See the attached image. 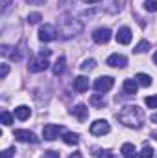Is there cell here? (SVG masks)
Segmentation results:
<instances>
[{
    "mask_svg": "<svg viewBox=\"0 0 157 158\" xmlns=\"http://www.w3.org/2000/svg\"><path fill=\"white\" fill-rule=\"evenodd\" d=\"M120 123H124L126 127H133V129H141L144 123V110L137 105H126L120 112L117 114Z\"/></svg>",
    "mask_w": 157,
    "mask_h": 158,
    "instance_id": "6da1fadb",
    "label": "cell"
},
{
    "mask_svg": "<svg viewBox=\"0 0 157 158\" xmlns=\"http://www.w3.org/2000/svg\"><path fill=\"white\" fill-rule=\"evenodd\" d=\"M81 30H83V24L78 22V20H74V19H65L63 24L59 26V33L63 35V39L76 37L78 33H81Z\"/></svg>",
    "mask_w": 157,
    "mask_h": 158,
    "instance_id": "7a4b0ae2",
    "label": "cell"
},
{
    "mask_svg": "<svg viewBox=\"0 0 157 158\" xmlns=\"http://www.w3.org/2000/svg\"><path fill=\"white\" fill-rule=\"evenodd\" d=\"M113 85H115V79L111 77V76H102V77H98L94 81V90L98 92V94H104V92H109L111 88H113Z\"/></svg>",
    "mask_w": 157,
    "mask_h": 158,
    "instance_id": "3957f363",
    "label": "cell"
},
{
    "mask_svg": "<svg viewBox=\"0 0 157 158\" xmlns=\"http://www.w3.org/2000/svg\"><path fill=\"white\" fill-rule=\"evenodd\" d=\"M63 132V127L61 125H54V123H48L43 127V138L48 140V142H54L56 138H59V134Z\"/></svg>",
    "mask_w": 157,
    "mask_h": 158,
    "instance_id": "277c9868",
    "label": "cell"
},
{
    "mask_svg": "<svg viewBox=\"0 0 157 158\" xmlns=\"http://www.w3.org/2000/svg\"><path fill=\"white\" fill-rule=\"evenodd\" d=\"M57 37V30L52 24H43L39 28V40L41 42H52Z\"/></svg>",
    "mask_w": 157,
    "mask_h": 158,
    "instance_id": "5b68a950",
    "label": "cell"
},
{
    "mask_svg": "<svg viewBox=\"0 0 157 158\" xmlns=\"http://www.w3.org/2000/svg\"><path fill=\"white\" fill-rule=\"evenodd\" d=\"M89 131H91V134H94V136H104V134H107V132L111 131V125H109L105 119H96L94 123H91Z\"/></svg>",
    "mask_w": 157,
    "mask_h": 158,
    "instance_id": "8992f818",
    "label": "cell"
},
{
    "mask_svg": "<svg viewBox=\"0 0 157 158\" xmlns=\"http://www.w3.org/2000/svg\"><path fill=\"white\" fill-rule=\"evenodd\" d=\"M48 59L46 57H43V55H37V57H34L32 61H30V64H28V70L30 72H43V70H46L48 68Z\"/></svg>",
    "mask_w": 157,
    "mask_h": 158,
    "instance_id": "52a82bcc",
    "label": "cell"
},
{
    "mask_svg": "<svg viewBox=\"0 0 157 158\" xmlns=\"http://www.w3.org/2000/svg\"><path fill=\"white\" fill-rule=\"evenodd\" d=\"M105 64L111 66V68H124V66L128 64V57L122 55V53H111V55L107 57Z\"/></svg>",
    "mask_w": 157,
    "mask_h": 158,
    "instance_id": "ba28073f",
    "label": "cell"
},
{
    "mask_svg": "<svg viewBox=\"0 0 157 158\" xmlns=\"http://www.w3.org/2000/svg\"><path fill=\"white\" fill-rule=\"evenodd\" d=\"M13 136L19 140V142H32V143H39V138L32 132V131H26V129H17L13 132Z\"/></svg>",
    "mask_w": 157,
    "mask_h": 158,
    "instance_id": "9c48e42d",
    "label": "cell"
},
{
    "mask_svg": "<svg viewBox=\"0 0 157 158\" xmlns=\"http://www.w3.org/2000/svg\"><path fill=\"white\" fill-rule=\"evenodd\" d=\"M92 40L96 44H107L111 40V30L109 28H98L94 33H92Z\"/></svg>",
    "mask_w": 157,
    "mask_h": 158,
    "instance_id": "30bf717a",
    "label": "cell"
},
{
    "mask_svg": "<svg viewBox=\"0 0 157 158\" xmlns=\"http://www.w3.org/2000/svg\"><path fill=\"white\" fill-rule=\"evenodd\" d=\"M115 39H117L118 44H129V42H131V30H129L128 26H122L117 31Z\"/></svg>",
    "mask_w": 157,
    "mask_h": 158,
    "instance_id": "8fae6325",
    "label": "cell"
},
{
    "mask_svg": "<svg viewBox=\"0 0 157 158\" xmlns=\"http://www.w3.org/2000/svg\"><path fill=\"white\" fill-rule=\"evenodd\" d=\"M70 112H72V114H74V116L79 119V121H85V119L89 118V109H87L83 103H78V105H76V107H74Z\"/></svg>",
    "mask_w": 157,
    "mask_h": 158,
    "instance_id": "7c38bea8",
    "label": "cell"
},
{
    "mask_svg": "<svg viewBox=\"0 0 157 158\" xmlns=\"http://www.w3.org/2000/svg\"><path fill=\"white\" fill-rule=\"evenodd\" d=\"M74 90L76 92H85V90H89V77H85V76H78V77H74Z\"/></svg>",
    "mask_w": 157,
    "mask_h": 158,
    "instance_id": "4fadbf2b",
    "label": "cell"
},
{
    "mask_svg": "<svg viewBox=\"0 0 157 158\" xmlns=\"http://www.w3.org/2000/svg\"><path fill=\"white\" fill-rule=\"evenodd\" d=\"M137 86H139V83H137L135 79H126V81H124V85H122L124 94H128V96L137 94Z\"/></svg>",
    "mask_w": 157,
    "mask_h": 158,
    "instance_id": "5bb4252c",
    "label": "cell"
},
{
    "mask_svg": "<svg viewBox=\"0 0 157 158\" xmlns=\"http://www.w3.org/2000/svg\"><path fill=\"white\" fill-rule=\"evenodd\" d=\"M120 153H122V156L124 158H137V149H135V145L133 143H124L122 145V149H120Z\"/></svg>",
    "mask_w": 157,
    "mask_h": 158,
    "instance_id": "9a60e30c",
    "label": "cell"
},
{
    "mask_svg": "<svg viewBox=\"0 0 157 158\" xmlns=\"http://www.w3.org/2000/svg\"><path fill=\"white\" fill-rule=\"evenodd\" d=\"M30 114H32V110H30V107H26V105H20V107L15 109V118L20 119V121L28 119L30 118Z\"/></svg>",
    "mask_w": 157,
    "mask_h": 158,
    "instance_id": "2e32d148",
    "label": "cell"
},
{
    "mask_svg": "<svg viewBox=\"0 0 157 158\" xmlns=\"http://www.w3.org/2000/svg\"><path fill=\"white\" fill-rule=\"evenodd\" d=\"M89 103L94 107V109H104L105 107V99H104V94H92Z\"/></svg>",
    "mask_w": 157,
    "mask_h": 158,
    "instance_id": "e0dca14e",
    "label": "cell"
},
{
    "mask_svg": "<svg viewBox=\"0 0 157 158\" xmlns=\"http://www.w3.org/2000/svg\"><path fill=\"white\" fill-rule=\"evenodd\" d=\"M65 57H57V61L54 63V68H52V72H54V76H61L63 72H65Z\"/></svg>",
    "mask_w": 157,
    "mask_h": 158,
    "instance_id": "ac0fdd59",
    "label": "cell"
},
{
    "mask_svg": "<svg viewBox=\"0 0 157 158\" xmlns=\"http://www.w3.org/2000/svg\"><path fill=\"white\" fill-rule=\"evenodd\" d=\"M78 140H79V136L76 132H65V134H63V142H65L67 145H76Z\"/></svg>",
    "mask_w": 157,
    "mask_h": 158,
    "instance_id": "d6986e66",
    "label": "cell"
},
{
    "mask_svg": "<svg viewBox=\"0 0 157 158\" xmlns=\"http://www.w3.org/2000/svg\"><path fill=\"white\" fill-rule=\"evenodd\" d=\"M135 81H137L141 86H150V85H152V77H150L148 74H142V72L135 76Z\"/></svg>",
    "mask_w": 157,
    "mask_h": 158,
    "instance_id": "ffe728a7",
    "label": "cell"
},
{
    "mask_svg": "<svg viewBox=\"0 0 157 158\" xmlns=\"http://www.w3.org/2000/svg\"><path fill=\"white\" fill-rule=\"evenodd\" d=\"M148 50H150V42H148L146 39L141 40V42L133 48V52H135V53H142V52H148Z\"/></svg>",
    "mask_w": 157,
    "mask_h": 158,
    "instance_id": "44dd1931",
    "label": "cell"
},
{
    "mask_svg": "<svg viewBox=\"0 0 157 158\" xmlns=\"http://www.w3.org/2000/svg\"><path fill=\"white\" fill-rule=\"evenodd\" d=\"M41 19H43V17H41V13L34 11V13H30V15H28V24H30V26H34V24H39Z\"/></svg>",
    "mask_w": 157,
    "mask_h": 158,
    "instance_id": "7402d4cb",
    "label": "cell"
},
{
    "mask_svg": "<svg viewBox=\"0 0 157 158\" xmlns=\"http://www.w3.org/2000/svg\"><path fill=\"white\" fill-rule=\"evenodd\" d=\"M139 158H154V149L150 145H144L142 151L139 153Z\"/></svg>",
    "mask_w": 157,
    "mask_h": 158,
    "instance_id": "603a6c76",
    "label": "cell"
},
{
    "mask_svg": "<svg viewBox=\"0 0 157 158\" xmlns=\"http://www.w3.org/2000/svg\"><path fill=\"white\" fill-rule=\"evenodd\" d=\"M94 66H96V61H94V59H85L83 64H81V70H83V72H89V70H92Z\"/></svg>",
    "mask_w": 157,
    "mask_h": 158,
    "instance_id": "cb8c5ba5",
    "label": "cell"
},
{
    "mask_svg": "<svg viewBox=\"0 0 157 158\" xmlns=\"http://www.w3.org/2000/svg\"><path fill=\"white\" fill-rule=\"evenodd\" d=\"M144 9L150 11V13H155L157 11V0H144Z\"/></svg>",
    "mask_w": 157,
    "mask_h": 158,
    "instance_id": "d4e9b609",
    "label": "cell"
},
{
    "mask_svg": "<svg viewBox=\"0 0 157 158\" xmlns=\"http://www.w3.org/2000/svg\"><path fill=\"white\" fill-rule=\"evenodd\" d=\"M0 118H2V123H4L6 127H9V125L13 123V118H11V114H9L7 110H2V114H0Z\"/></svg>",
    "mask_w": 157,
    "mask_h": 158,
    "instance_id": "484cf974",
    "label": "cell"
},
{
    "mask_svg": "<svg viewBox=\"0 0 157 158\" xmlns=\"http://www.w3.org/2000/svg\"><path fill=\"white\" fill-rule=\"evenodd\" d=\"M144 103H146L148 109H157V94L155 96H148V98L144 99Z\"/></svg>",
    "mask_w": 157,
    "mask_h": 158,
    "instance_id": "4316f807",
    "label": "cell"
},
{
    "mask_svg": "<svg viewBox=\"0 0 157 158\" xmlns=\"http://www.w3.org/2000/svg\"><path fill=\"white\" fill-rule=\"evenodd\" d=\"M111 7H109V11H120L122 9V6H124V0H111V4H109Z\"/></svg>",
    "mask_w": 157,
    "mask_h": 158,
    "instance_id": "83f0119b",
    "label": "cell"
},
{
    "mask_svg": "<svg viewBox=\"0 0 157 158\" xmlns=\"http://www.w3.org/2000/svg\"><path fill=\"white\" fill-rule=\"evenodd\" d=\"M92 151H94L92 155H94L96 158H111V156H109V153H107V151H102V149H98V147H94Z\"/></svg>",
    "mask_w": 157,
    "mask_h": 158,
    "instance_id": "f1b7e54d",
    "label": "cell"
},
{
    "mask_svg": "<svg viewBox=\"0 0 157 158\" xmlns=\"http://www.w3.org/2000/svg\"><path fill=\"white\" fill-rule=\"evenodd\" d=\"M7 74H9V64H6V63H4V64L0 66V77L6 79V76H7Z\"/></svg>",
    "mask_w": 157,
    "mask_h": 158,
    "instance_id": "f546056e",
    "label": "cell"
},
{
    "mask_svg": "<svg viewBox=\"0 0 157 158\" xmlns=\"http://www.w3.org/2000/svg\"><path fill=\"white\" fill-rule=\"evenodd\" d=\"M43 158H59V153L57 151H44Z\"/></svg>",
    "mask_w": 157,
    "mask_h": 158,
    "instance_id": "4dcf8cb0",
    "label": "cell"
},
{
    "mask_svg": "<svg viewBox=\"0 0 157 158\" xmlns=\"http://www.w3.org/2000/svg\"><path fill=\"white\" fill-rule=\"evenodd\" d=\"M74 2H76V0H57V4H59L61 7H70Z\"/></svg>",
    "mask_w": 157,
    "mask_h": 158,
    "instance_id": "1f68e13d",
    "label": "cell"
},
{
    "mask_svg": "<svg viewBox=\"0 0 157 158\" xmlns=\"http://www.w3.org/2000/svg\"><path fill=\"white\" fill-rule=\"evenodd\" d=\"M15 153H17V151H15V147H9V149H6V151H4V158H13Z\"/></svg>",
    "mask_w": 157,
    "mask_h": 158,
    "instance_id": "d6a6232c",
    "label": "cell"
},
{
    "mask_svg": "<svg viewBox=\"0 0 157 158\" xmlns=\"http://www.w3.org/2000/svg\"><path fill=\"white\" fill-rule=\"evenodd\" d=\"M9 50H11L9 46H2V53H4V55H9ZM13 59H19V55L13 53Z\"/></svg>",
    "mask_w": 157,
    "mask_h": 158,
    "instance_id": "836d02e7",
    "label": "cell"
},
{
    "mask_svg": "<svg viewBox=\"0 0 157 158\" xmlns=\"http://www.w3.org/2000/svg\"><path fill=\"white\" fill-rule=\"evenodd\" d=\"M50 53H52V50H48V48H44V50H41V52H39V55L46 57V59H48V55H50Z\"/></svg>",
    "mask_w": 157,
    "mask_h": 158,
    "instance_id": "e575fe53",
    "label": "cell"
},
{
    "mask_svg": "<svg viewBox=\"0 0 157 158\" xmlns=\"http://www.w3.org/2000/svg\"><path fill=\"white\" fill-rule=\"evenodd\" d=\"M28 4H32V6H41V4H44L46 0H26Z\"/></svg>",
    "mask_w": 157,
    "mask_h": 158,
    "instance_id": "d590c367",
    "label": "cell"
},
{
    "mask_svg": "<svg viewBox=\"0 0 157 158\" xmlns=\"http://www.w3.org/2000/svg\"><path fill=\"white\" fill-rule=\"evenodd\" d=\"M9 4H11V0H2V4H0V6H2V11H6V9L9 7Z\"/></svg>",
    "mask_w": 157,
    "mask_h": 158,
    "instance_id": "8d00e7d4",
    "label": "cell"
},
{
    "mask_svg": "<svg viewBox=\"0 0 157 158\" xmlns=\"http://www.w3.org/2000/svg\"><path fill=\"white\" fill-rule=\"evenodd\" d=\"M150 121H152V123H157V112H155V114H152V116H150Z\"/></svg>",
    "mask_w": 157,
    "mask_h": 158,
    "instance_id": "74e56055",
    "label": "cell"
},
{
    "mask_svg": "<svg viewBox=\"0 0 157 158\" xmlns=\"http://www.w3.org/2000/svg\"><path fill=\"white\" fill-rule=\"evenodd\" d=\"M69 158H83V156H81V153H72Z\"/></svg>",
    "mask_w": 157,
    "mask_h": 158,
    "instance_id": "f35d334b",
    "label": "cell"
},
{
    "mask_svg": "<svg viewBox=\"0 0 157 158\" xmlns=\"http://www.w3.org/2000/svg\"><path fill=\"white\" fill-rule=\"evenodd\" d=\"M85 4H96V2H100V0H83Z\"/></svg>",
    "mask_w": 157,
    "mask_h": 158,
    "instance_id": "ab89813d",
    "label": "cell"
},
{
    "mask_svg": "<svg viewBox=\"0 0 157 158\" xmlns=\"http://www.w3.org/2000/svg\"><path fill=\"white\" fill-rule=\"evenodd\" d=\"M154 63H155V64H157V52H155V53H154Z\"/></svg>",
    "mask_w": 157,
    "mask_h": 158,
    "instance_id": "60d3db41",
    "label": "cell"
},
{
    "mask_svg": "<svg viewBox=\"0 0 157 158\" xmlns=\"http://www.w3.org/2000/svg\"><path fill=\"white\" fill-rule=\"evenodd\" d=\"M154 138H155V140H157V132H155V134H154Z\"/></svg>",
    "mask_w": 157,
    "mask_h": 158,
    "instance_id": "b9f144b4",
    "label": "cell"
}]
</instances>
